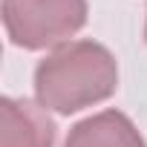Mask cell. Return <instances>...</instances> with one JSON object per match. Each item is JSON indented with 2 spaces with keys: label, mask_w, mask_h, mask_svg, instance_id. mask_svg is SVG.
I'll list each match as a JSON object with an SVG mask.
<instances>
[{
  "label": "cell",
  "mask_w": 147,
  "mask_h": 147,
  "mask_svg": "<svg viewBox=\"0 0 147 147\" xmlns=\"http://www.w3.org/2000/svg\"><path fill=\"white\" fill-rule=\"evenodd\" d=\"M144 40H147V20H144Z\"/></svg>",
  "instance_id": "obj_5"
},
{
  "label": "cell",
  "mask_w": 147,
  "mask_h": 147,
  "mask_svg": "<svg viewBox=\"0 0 147 147\" xmlns=\"http://www.w3.org/2000/svg\"><path fill=\"white\" fill-rule=\"evenodd\" d=\"M3 29L18 49L40 52L69 43L87 23V0H3Z\"/></svg>",
  "instance_id": "obj_2"
},
{
  "label": "cell",
  "mask_w": 147,
  "mask_h": 147,
  "mask_svg": "<svg viewBox=\"0 0 147 147\" xmlns=\"http://www.w3.org/2000/svg\"><path fill=\"white\" fill-rule=\"evenodd\" d=\"M118 90V63L95 40H69L55 46L35 66V98L58 115L81 113L113 98Z\"/></svg>",
  "instance_id": "obj_1"
},
{
  "label": "cell",
  "mask_w": 147,
  "mask_h": 147,
  "mask_svg": "<svg viewBox=\"0 0 147 147\" xmlns=\"http://www.w3.org/2000/svg\"><path fill=\"white\" fill-rule=\"evenodd\" d=\"M58 127L38 101H0V147H55Z\"/></svg>",
  "instance_id": "obj_3"
},
{
  "label": "cell",
  "mask_w": 147,
  "mask_h": 147,
  "mask_svg": "<svg viewBox=\"0 0 147 147\" xmlns=\"http://www.w3.org/2000/svg\"><path fill=\"white\" fill-rule=\"evenodd\" d=\"M63 147H147L138 127L118 110H101L69 130Z\"/></svg>",
  "instance_id": "obj_4"
}]
</instances>
